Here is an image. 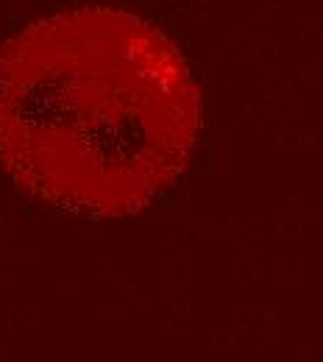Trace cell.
<instances>
[{
  "label": "cell",
  "instance_id": "1",
  "mask_svg": "<svg viewBox=\"0 0 323 362\" xmlns=\"http://www.w3.org/2000/svg\"><path fill=\"white\" fill-rule=\"evenodd\" d=\"M201 126L182 50L131 11L67 8L0 45V168L47 206L137 212L184 173Z\"/></svg>",
  "mask_w": 323,
  "mask_h": 362
}]
</instances>
